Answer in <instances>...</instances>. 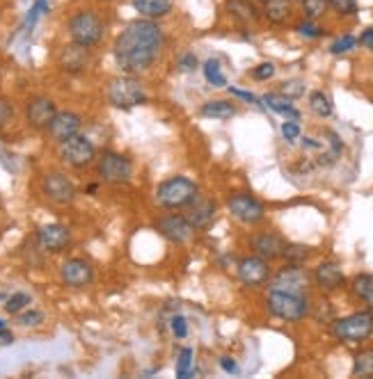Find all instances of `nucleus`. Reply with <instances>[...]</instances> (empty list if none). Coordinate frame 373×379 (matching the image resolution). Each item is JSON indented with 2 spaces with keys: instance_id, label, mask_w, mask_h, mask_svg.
Returning a JSON list of instances; mask_svg holds the SVG:
<instances>
[{
  "instance_id": "4468645a",
  "label": "nucleus",
  "mask_w": 373,
  "mask_h": 379,
  "mask_svg": "<svg viewBox=\"0 0 373 379\" xmlns=\"http://www.w3.org/2000/svg\"><path fill=\"white\" fill-rule=\"evenodd\" d=\"M60 279L69 288H85L94 281V265L85 259H67L60 265Z\"/></svg>"
},
{
  "instance_id": "39448f33",
  "label": "nucleus",
  "mask_w": 373,
  "mask_h": 379,
  "mask_svg": "<svg viewBox=\"0 0 373 379\" xmlns=\"http://www.w3.org/2000/svg\"><path fill=\"white\" fill-rule=\"evenodd\" d=\"M266 306L270 315L280 317L284 322H300L309 313V304L304 295L282 293V290H270L266 297Z\"/></svg>"
},
{
  "instance_id": "f704fd0d",
  "label": "nucleus",
  "mask_w": 373,
  "mask_h": 379,
  "mask_svg": "<svg viewBox=\"0 0 373 379\" xmlns=\"http://www.w3.org/2000/svg\"><path fill=\"white\" fill-rule=\"evenodd\" d=\"M328 5H330V10L341 18L357 16V12H359L357 0H328Z\"/></svg>"
},
{
  "instance_id": "49530a36",
  "label": "nucleus",
  "mask_w": 373,
  "mask_h": 379,
  "mask_svg": "<svg viewBox=\"0 0 373 379\" xmlns=\"http://www.w3.org/2000/svg\"><path fill=\"white\" fill-rule=\"evenodd\" d=\"M229 94H232V96H236V99H241V101H245V103H256V105H261L259 99H256L252 92L239 90V87H229Z\"/></svg>"
},
{
  "instance_id": "7c9ffc66",
  "label": "nucleus",
  "mask_w": 373,
  "mask_h": 379,
  "mask_svg": "<svg viewBox=\"0 0 373 379\" xmlns=\"http://www.w3.org/2000/svg\"><path fill=\"white\" fill-rule=\"evenodd\" d=\"M309 107H311V112L314 114H318V117H330L332 114V101H330V96L325 92H311L309 94Z\"/></svg>"
},
{
  "instance_id": "09e8293b",
  "label": "nucleus",
  "mask_w": 373,
  "mask_h": 379,
  "mask_svg": "<svg viewBox=\"0 0 373 379\" xmlns=\"http://www.w3.org/2000/svg\"><path fill=\"white\" fill-rule=\"evenodd\" d=\"M220 368L225 372H229V375H234V372H239V363H236L232 356H222L220 358Z\"/></svg>"
},
{
  "instance_id": "79ce46f5",
  "label": "nucleus",
  "mask_w": 373,
  "mask_h": 379,
  "mask_svg": "<svg viewBox=\"0 0 373 379\" xmlns=\"http://www.w3.org/2000/svg\"><path fill=\"white\" fill-rule=\"evenodd\" d=\"M300 124L298 121H293V119H289V121H284L282 124V135H284V140L287 142H291L293 144L296 140H300Z\"/></svg>"
},
{
  "instance_id": "f257e3e1",
  "label": "nucleus",
  "mask_w": 373,
  "mask_h": 379,
  "mask_svg": "<svg viewBox=\"0 0 373 379\" xmlns=\"http://www.w3.org/2000/svg\"><path fill=\"white\" fill-rule=\"evenodd\" d=\"M167 37L158 21L135 18L117 32L112 42V57L121 73L140 76L158 62L165 51Z\"/></svg>"
},
{
  "instance_id": "72a5a7b5",
  "label": "nucleus",
  "mask_w": 373,
  "mask_h": 379,
  "mask_svg": "<svg viewBox=\"0 0 373 379\" xmlns=\"http://www.w3.org/2000/svg\"><path fill=\"white\" fill-rule=\"evenodd\" d=\"M30 295L28 293H14V295H10V297H5V313L8 315H19L23 309H28L30 306Z\"/></svg>"
},
{
  "instance_id": "f8f14e48",
  "label": "nucleus",
  "mask_w": 373,
  "mask_h": 379,
  "mask_svg": "<svg viewBox=\"0 0 373 379\" xmlns=\"http://www.w3.org/2000/svg\"><path fill=\"white\" fill-rule=\"evenodd\" d=\"M90 64H92V49H85V46L69 42L58 53L60 71L69 73V76H80V73L90 69Z\"/></svg>"
},
{
  "instance_id": "c03bdc74",
  "label": "nucleus",
  "mask_w": 373,
  "mask_h": 379,
  "mask_svg": "<svg viewBox=\"0 0 373 379\" xmlns=\"http://www.w3.org/2000/svg\"><path fill=\"white\" fill-rule=\"evenodd\" d=\"M282 94L284 96H289V99H298V96H302L304 94V85L298 83V80H291V83H284Z\"/></svg>"
},
{
  "instance_id": "4c0bfd02",
  "label": "nucleus",
  "mask_w": 373,
  "mask_h": 379,
  "mask_svg": "<svg viewBox=\"0 0 373 379\" xmlns=\"http://www.w3.org/2000/svg\"><path fill=\"white\" fill-rule=\"evenodd\" d=\"M311 249L304 247V245H289L287 242V249H284V256L282 259H287L289 263H304L309 259Z\"/></svg>"
},
{
  "instance_id": "412c9836",
  "label": "nucleus",
  "mask_w": 373,
  "mask_h": 379,
  "mask_svg": "<svg viewBox=\"0 0 373 379\" xmlns=\"http://www.w3.org/2000/svg\"><path fill=\"white\" fill-rule=\"evenodd\" d=\"M252 249L256 256L266 261H275V259H282L284 256V249H287V240L277 233H259L252 238Z\"/></svg>"
},
{
  "instance_id": "2f4dec72",
  "label": "nucleus",
  "mask_w": 373,
  "mask_h": 379,
  "mask_svg": "<svg viewBox=\"0 0 373 379\" xmlns=\"http://www.w3.org/2000/svg\"><path fill=\"white\" fill-rule=\"evenodd\" d=\"M46 12H49V0H35V3L30 5L28 14H25V18H23V30L25 32L35 30V25L39 23V18H42Z\"/></svg>"
},
{
  "instance_id": "9d476101",
  "label": "nucleus",
  "mask_w": 373,
  "mask_h": 379,
  "mask_svg": "<svg viewBox=\"0 0 373 379\" xmlns=\"http://www.w3.org/2000/svg\"><path fill=\"white\" fill-rule=\"evenodd\" d=\"M307 288H309V274L307 270L300 267V263H289L270 281V290H282V293L307 297Z\"/></svg>"
},
{
  "instance_id": "cd10ccee",
  "label": "nucleus",
  "mask_w": 373,
  "mask_h": 379,
  "mask_svg": "<svg viewBox=\"0 0 373 379\" xmlns=\"http://www.w3.org/2000/svg\"><path fill=\"white\" fill-rule=\"evenodd\" d=\"M352 377H373V348L359 350L352 361Z\"/></svg>"
},
{
  "instance_id": "de8ad7c7",
  "label": "nucleus",
  "mask_w": 373,
  "mask_h": 379,
  "mask_svg": "<svg viewBox=\"0 0 373 379\" xmlns=\"http://www.w3.org/2000/svg\"><path fill=\"white\" fill-rule=\"evenodd\" d=\"M357 42L362 44L366 51H371V53H373V25H371V28H366V30L362 32V35H359Z\"/></svg>"
},
{
  "instance_id": "0eeeda50",
  "label": "nucleus",
  "mask_w": 373,
  "mask_h": 379,
  "mask_svg": "<svg viewBox=\"0 0 373 379\" xmlns=\"http://www.w3.org/2000/svg\"><path fill=\"white\" fill-rule=\"evenodd\" d=\"M58 155L67 167L71 169H87L97 162V146L92 144L90 138L85 135H73V138L60 142L58 144Z\"/></svg>"
},
{
  "instance_id": "3c124183",
  "label": "nucleus",
  "mask_w": 373,
  "mask_h": 379,
  "mask_svg": "<svg viewBox=\"0 0 373 379\" xmlns=\"http://www.w3.org/2000/svg\"><path fill=\"white\" fill-rule=\"evenodd\" d=\"M3 329H8V322H5V320H0V331H3Z\"/></svg>"
},
{
  "instance_id": "dca6fc26",
  "label": "nucleus",
  "mask_w": 373,
  "mask_h": 379,
  "mask_svg": "<svg viewBox=\"0 0 373 379\" xmlns=\"http://www.w3.org/2000/svg\"><path fill=\"white\" fill-rule=\"evenodd\" d=\"M56 112H58L56 101L49 96H42V94L28 99V103H25V119H28V124L35 131H46L53 117H56Z\"/></svg>"
},
{
  "instance_id": "2eb2a0df",
  "label": "nucleus",
  "mask_w": 373,
  "mask_h": 379,
  "mask_svg": "<svg viewBox=\"0 0 373 379\" xmlns=\"http://www.w3.org/2000/svg\"><path fill=\"white\" fill-rule=\"evenodd\" d=\"M154 226L163 238L174 242V245H183V242L191 240L193 233H195L191 222L183 218V215H163V218L156 220Z\"/></svg>"
},
{
  "instance_id": "20e7f679",
  "label": "nucleus",
  "mask_w": 373,
  "mask_h": 379,
  "mask_svg": "<svg viewBox=\"0 0 373 379\" xmlns=\"http://www.w3.org/2000/svg\"><path fill=\"white\" fill-rule=\"evenodd\" d=\"M200 192L197 183L188 176H169L163 183H158L156 187V204L165 211H179V208H186L193 201L195 194Z\"/></svg>"
},
{
  "instance_id": "58836bf2",
  "label": "nucleus",
  "mask_w": 373,
  "mask_h": 379,
  "mask_svg": "<svg viewBox=\"0 0 373 379\" xmlns=\"http://www.w3.org/2000/svg\"><path fill=\"white\" fill-rule=\"evenodd\" d=\"M357 46V39L352 37V35H344V37H339L337 42H332L330 46V53L332 55H344V53H350L352 49Z\"/></svg>"
},
{
  "instance_id": "473e14b6",
  "label": "nucleus",
  "mask_w": 373,
  "mask_h": 379,
  "mask_svg": "<svg viewBox=\"0 0 373 379\" xmlns=\"http://www.w3.org/2000/svg\"><path fill=\"white\" fill-rule=\"evenodd\" d=\"M300 10H302L304 18L318 21V18H323L328 14L330 5H328V0H300Z\"/></svg>"
},
{
  "instance_id": "9b49d317",
  "label": "nucleus",
  "mask_w": 373,
  "mask_h": 379,
  "mask_svg": "<svg viewBox=\"0 0 373 379\" xmlns=\"http://www.w3.org/2000/svg\"><path fill=\"white\" fill-rule=\"evenodd\" d=\"M227 211L232 213V218L243 222V224H259L266 218V208H263L261 201H256L252 194H245V192L229 194Z\"/></svg>"
},
{
  "instance_id": "bb28decb",
  "label": "nucleus",
  "mask_w": 373,
  "mask_h": 379,
  "mask_svg": "<svg viewBox=\"0 0 373 379\" xmlns=\"http://www.w3.org/2000/svg\"><path fill=\"white\" fill-rule=\"evenodd\" d=\"M350 290L359 302H364L373 311V274H357L350 281Z\"/></svg>"
},
{
  "instance_id": "8fccbe9b",
  "label": "nucleus",
  "mask_w": 373,
  "mask_h": 379,
  "mask_svg": "<svg viewBox=\"0 0 373 379\" xmlns=\"http://www.w3.org/2000/svg\"><path fill=\"white\" fill-rule=\"evenodd\" d=\"M14 343V336H12L10 329H3L0 331V345H12Z\"/></svg>"
},
{
  "instance_id": "a18cd8bd",
  "label": "nucleus",
  "mask_w": 373,
  "mask_h": 379,
  "mask_svg": "<svg viewBox=\"0 0 373 379\" xmlns=\"http://www.w3.org/2000/svg\"><path fill=\"white\" fill-rule=\"evenodd\" d=\"M12 117H14V107H12L8 99L0 96V124H8V121H12Z\"/></svg>"
},
{
  "instance_id": "5701e85b",
  "label": "nucleus",
  "mask_w": 373,
  "mask_h": 379,
  "mask_svg": "<svg viewBox=\"0 0 373 379\" xmlns=\"http://www.w3.org/2000/svg\"><path fill=\"white\" fill-rule=\"evenodd\" d=\"M314 281H316V286L323 290H337L344 286L346 276H344V270L339 267L337 263L328 261V263H321V265L314 270Z\"/></svg>"
},
{
  "instance_id": "b1692460",
  "label": "nucleus",
  "mask_w": 373,
  "mask_h": 379,
  "mask_svg": "<svg viewBox=\"0 0 373 379\" xmlns=\"http://www.w3.org/2000/svg\"><path fill=\"white\" fill-rule=\"evenodd\" d=\"M293 8H296V0H266L261 14L268 23L284 25L293 16Z\"/></svg>"
},
{
  "instance_id": "c9c22d12",
  "label": "nucleus",
  "mask_w": 373,
  "mask_h": 379,
  "mask_svg": "<svg viewBox=\"0 0 373 379\" xmlns=\"http://www.w3.org/2000/svg\"><path fill=\"white\" fill-rule=\"evenodd\" d=\"M16 322L21 324L25 329H32V327H39L44 322V313L39 309H23L21 313L16 315Z\"/></svg>"
},
{
  "instance_id": "f03ea898",
  "label": "nucleus",
  "mask_w": 373,
  "mask_h": 379,
  "mask_svg": "<svg viewBox=\"0 0 373 379\" xmlns=\"http://www.w3.org/2000/svg\"><path fill=\"white\" fill-rule=\"evenodd\" d=\"M67 37L69 42L94 51L106 37L104 16L97 10H76L67 18Z\"/></svg>"
},
{
  "instance_id": "e433bc0d",
  "label": "nucleus",
  "mask_w": 373,
  "mask_h": 379,
  "mask_svg": "<svg viewBox=\"0 0 373 379\" xmlns=\"http://www.w3.org/2000/svg\"><path fill=\"white\" fill-rule=\"evenodd\" d=\"M296 30L298 35L307 37V39H321L325 35V28H321L316 21H311V18H302L300 23H296Z\"/></svg>"
},
{
  "instance_id": "423d86ee",
  "label": "nucleus",
  "mask_w": 373,
  "mask_h": 379,
  "mask_svg": "<svg viewBox=\"0 0 373 379\" xmlns=\"http://www.w3.org/2000/svg\"><path fill=\"white\" fill-rule=\"evenodd\" d=\"M332 334L341 343H362L373 334V311H357L346 317H339L332 324Z\"/></svg>"
},
{
  "instance_id": "6e6552de",
  "label": "nucleus",
  "mask_w": 373,
  "mask_h": 379,
  "mask_svg": "<svg viewBox=\"0 0 373 379\" xmlns=\"http://www.w3.org/2000/svg\"><path fill=\"white\" fill-rule=\"evenodd\" d=\"M97 174L104 183L121 185L133 179V162L119 151H101L97 155Z\"/></svg>"
},
{
  "instance_id": "393cba45",
  "label": "nucleus",
  "mask_w": 373,
  "mask_h": 379,
  "mask_svg": "<svg viewBox=\"0 0 373 379\" xmlns=\"http://www.w3.org/2000/svg\"><path fill=\"white\" fill-rule=\"evenodd\" d=\"M263 103H266L270 110L277 112V114H282V117H287V119H293L298 121L300 119V110L293 105V99H289V96H284V94H266V96L261 99Z\"/></svg>"
},
{
  "instance_id": "f3484780",
  "label": "nucleus",
  "mask_w": 373,
  "mask_h": 379,
  "mask_svg": "<svg viewBox=\"0 0 373 379\" xmlns=\"http://www.w3.org/2000/svg\"><path fill=\"white\" fill-rule=\"evenodd\" d=\"M183 218H186L188 222H191V226L195 228V231H202V228L211 226V222L215 220V211H218V206H215L213 199L204 197V194H195L193 201L188 204L186 208H183Z\"/></svg>"
},
{
  "instance_id": "864d4df0",
  "label": "nucleus",
  "mask_w": 373,
  "mask_h": 379,
  "mask_svg": "<svg viewBox=\"0 0 373 379\" xmlns=\"http://www.w3.org/2000/svg\"><path fill=\"white\" fill-rule=\"evenodd\" d=\"M259 3H266V0H259Z\"/></svg>"
},
{
  "instance_id": "a211bd4d",
  "label": "nucleus",
  "mask_w": 373,
  "mask_h": 379,
  "mask_svg": "<svg viewBox=\"0 0 373 379\" xmlns=\"http://www.w3.org/2000/svg\"><path fill=\"white\" fill-rule=\"evenodd\" d=\"M239 279L243 286L248 288H259L263 283L270 281V265L266 259L261 256H245L241 263H239Z\"/></svg>"
},
{
  "instance_id": "37998d69",
  "label": "nucleus",
  "mask_w": 373,
  "mask_h": 379,
  "mask_svg": "<svg viewBox=\"0 0 373 379\" xmlns=\"http://www.w3.org/2000/svg\"><path fill=\"white\" fill-rule=\"evenodd\" d=\"M275 76V64L273 62H263L259 66H254L252 69V78L254 80H268Z\"/></svg>"
},
{
  "instance_id": "c756f323",
  "label": "nucleus",
  "mask_w": 373,
  "mask_h": 379,
  "mask_svg": "<svg viewBox=\"0 0 373 379\" xmlns=\"http://www.w3.org/2000/svg\"><path fill=\"white\" fill-rule=\"evenodd\" d=\"M193 363H195V350L193 348H181V352L176 354V365H174L176 377H179V379L191 377Z\"/></svg>"
},
{
  "instance_id": "ddd939ff",
  "label": "nucleus",
  "mask_w": 373,
  "mask_h": 379,
  "mask_svg": "<svg viewBox=\"0 0 373 379\" xmlns=\"http://www.w3.org/2000/svg\"><path fill=\"white\" fill-rule=\"evenodd\" d=\"M71 242V231L64 224L51 222L37 228V245L46 254H62Z\"/></svg>"
},
{
  "instance_id": "a19ab883",
  "label": "nucleus",
  "mask_w": 373,
  "mask_h": 379,
  "mask_svg": "<svg viewBox=\"0 0 373 379\" xmlns=\"http://www.w3.org/2000/svg\"><path fill=\"white\" fill-rule=\"evenodd\" d=\"M169 329H172V334L176 338H186L188 336V320L176 313V315L169 317Z\"/></svg>"
},
{
  "instance_id": "aec40b11",
  "label": "nucleus",
  "mask_w": 373,
  "mask_h": 379,
  "mask_svg": "<svg viewBox=\"0 0 373 379\" xmlns=\"http://www.w3.org/2000/svg\"><path fill=\"white\" fill-rule=\"evenodd\" d=\"M222 10L239 25H254L261 18V12L254 5V0H225Z\"/></svg>"
},
{
  "instance_id": "6ab92c4d",
  "label": "nucleus",
  "mask_w": 373,
  "mask_h": 379,
  "mask_svg": "<svg viewBox=\"0 0 373 379\" xmlns=\"http://www.w3.org/2000/svg\"><path fill=\"white\" fill-rule=\"evenodd\" d=\"M80 128H83V117H80L78 112L73 110H58L56 117L46 128V133L51 135V140L60 144V142L73 138V135L80 133Z\"/></svg>"
},
{
  "instance_id": "c85d7f7f",
  "label": "nucleus",
  "mask_w": 373,
  "mask_h": 379,
  "mask_svg": "<svg viewBox=\"0 0 373 379\" xmlns=\"http://www.w3.org/2000/svg\"><path fill=\"white\" fill-rule=\"evenodd\" d=\"M202 71H204V78H206V83L211 85V87H225L227 85V78H225V73H222V64H220V60H206L204 64H202Z\"/></svg>"
},
{
  "instance_id": "1a4fd4ad",
  "label": "nucleus",
  "mask_w": 373,
  "mask_h": 379,
  "mask_svg": "<svg viewBox=\"0 0 373 379\" xmlns=\"http://www.w3.org/2000/svg\"><path fill=\"white\" fill-rule=\"evenodd\" d=\"M42 192L44 197L56 206H69L76 201V185L67 174L62 172H49L42 179Z\"/></svg>"
},
{
  "instance_id": "603ef678",
  "label": "nucleus",
  "mask_w": 373,
  "mask_h": 379,
  "mask_svg": "<svg viewBox=\"0 0 373 379\" xmlns=\"http://www.w3.org/2000/svg\"><path fill=\"white\" fill-rule=\"evenodd\" d=\"M0 87H3V69H0Z\"/></svg>"
},
{
  "instance_id": "a878e982",
  "label": "nucleus",
  "mask_w": 373,
  "mask_h": 379,
  "mask_svg": "<svg viewBox=\"0 0 373 379\" xmlns=\"http://www.w3.org/2000/svg\"><path fill=\"white\" fill-rule=\"evenodd\" d=\"M200 114L206 119H232L236 114V105L229 103V101H222V99H215V101H206L204 105L200 107Z\"/></svg>"
},
{
  "instance_id": "4be33fe9",
  "label": "nucleus",
  "mask_w": 373,
  "mask_h": 379,
  "mask_svg": "<svg viewBox=\"0 0 373 379\" xmlns=\"http://www.w3.org/2000/svg\"><path fill=\"white\" fill-rule=\"evenodd\" d=\"M131 5L140 18L149 21H163L174 12V0H131Z\"/></svg>"
},
{
  "instance_id": "ea45409f",
  "label": "nucleus",
  "mask_w": 373,
  "mask_h": 379,
  "mask_svg": "<svg viewBox=\"0 0 373 379\" xmlns=\"http://www.w3.org/2000/svg\"><path fill=\"white\" fill-rule=\"evenodd\" d=\"M197 66H200V60L195 53H183V55L176 60V69H179L181 73H193Z\"/></svg>"
},
{
  "instance_id": "7ed1b4c3",
  "label": "nucleus",
  "mask_w": 373,
  "mask_h": 379,
  "mask_svg": "<svg viewBox=\"0 0 373 379\" xmlns=\"http://www.w3.org/2000/svg\"><path fill=\"white\" fill-rule=\"evenodd\" d=\"M106 99L108 103L121 110H131V107L145 105L147 103V87L142 85V80L131 73H119L108 80L106 85Z\"/></svg>"
}]
</instances>
